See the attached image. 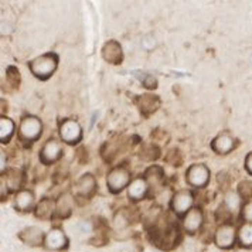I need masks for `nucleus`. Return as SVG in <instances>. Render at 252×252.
I'll return each mask as SVG.
<instances>
[{
    "mask_svg": "<svg viewBox=\"0 0 252 252\" xmlns=\"http://www.w3.org/2000/svg\"><path fill=\"white\" fill-rule=\"evenodd\" d=\"M57 56L53 54V53H48V54H44L41 57H37L35 60H33L29 64V67H30L32 72L34 74L37 78L44 81L47 78H50L54 74V71L57 68Z\"/></svg>",
    "mask_w": 252,
    "mask_h": 252,
    "instance_id": "1",
    "label": "nucleus"
},
{
    "mask_svg": "<svg viewBox=\"0 0 252 252\" xmlns=\"http://www.w3.org/2000/svg\"><path fill=\"white\" fill-rule=\"evenodd\" d=\"M129 182H130V174L124 167H116V169H114L112 172L108 174V179H106L108 189L114 194L121 193L126 186L129 184Z\"/></svg>",
    "mask_w": 252,
    "mask_h": 252,
    "instance_id": "2",
    "label": "nucleus"
},
{
    "mask_svg": "<svg viewBox=\"0 0 252 252\" xmlns=\"http://www.w3.org/2000/svg\"><path fill=\"white\" fill-rule=\"evenodd\" d=\"M43 125L35 116H26L20 124V138L27 142H34L41 136Z\"/></svg>",
    "mask_w": 252,
    "mask_h": 252,
    "instance_id": "3",
    "label": "nucleus"
},
{
    "mask_svg": "<svg viewBox=\"0 0 252 252\" xmlns=\"http://www.w3.org/2000/svg\"><path fill=\"white\" fill-rule=\"evenodd\" d=\"M60 135H61V139L69 145L78 143L82 136L80 124L74 119H65L60 126Z\"/></svg>",
    "mask_w": 252,
    "mask_h": 252,
    "instance_id": "4",
    "label": "nucleus"
},
{
    "mask_svg": "<svg viewBox=\"0 0 252 252\" xmlns=\"http://www.w3.org/2000/svg\"><path fill=\"white\" fill-rule=\"evenodd\" d=\"M186 180L193 187H204L210 180V170L204 164H194L187 170Z\"/></svg>",
    "mask_w": 252,
    "mask_h": 252,
    "instance_id": "5",
    "label": "nucleus"
},
{
    "mask_svg": "<svg viewBox=\"0 0 252 252\" xmlns=\"http://www.w3.org/2000/svg\"><path fill=\"white\" fill-rule=\"evenodd\" d=\"M191 206H193V194L189 190H180L173 197L172 208L179 217L187 214L191 210Z\"/></svg>",
    "mask_w": 252,
    "mask_h": 252,
    "instance_id": "6",
    "label": "nucleus"
},
{
    "mask_svg": "<svg viewBox=\"0 0 252 252\" xmlns=\"http://www.w3.org/2000/svg\"><path fill=\"white\" fill-rule=\"evenodd\" d=\"M63 156V146L56 139H50L40 152V160L44 164H51Z\"/></svg>",
    "mask_w": 252,
    "mask_h": 252,
    "instance_id": "7",
    "label": "nucleus"
},
{
    "mask_svg": "<svg viewBox=\"0 0 252 252\" xmlns=\"http://www.w3.org/2000/svg\"><path fill=\"white\" fill-rule=\"evenodd\" d=\"M96 190V182L92 174H84L75 184V195L82 198H91Z\"/></svg>",
    "mask_w": 252,
    "mask_h": 252,
    "instance_id": "8",
    "label": "nucleus"
},
{
    "mask_svg": "<svg viewBox=\"0 0 252 252\" xmlns=\"http://www.w3.org/2000/svg\"><path fill=\"white\" fill-rule=\"evenodd\" d=\"M138 105L139 109L143 116H150L153 112L158 111L159 105H160V99L156 96V95H152V94H145L142 96L138 98Z\"/></svg>",
    "mask_w": 252,
    "mask_h": 252,
    "instance_id": "9",
    "label": "nucleus"
},
{
    "mask_svg": "<svg viewBox=\"0 0 252 252\" xmlns=\"http://www.w3.org/2000/svg\"><path fill=\"white\" fill-rule=\"evenodd\" d=\"M102 57L111 64H119L122 61V47L116 41H108L102 47Z\"/></svg>",
    "mask_w": 252,
    "mask_h": 252,
    "instance_id": "10",
    "label": "nucleus"
},
{
    "mask_svg": "<svg viewBox=\"0 0 252 252\" xmlns=\"http://www.w3.org/2000/svg\"><path fill=\"white\" fill-rule=\"evenodd\" d=\"M234 238H235V232H234V227L229 224H224L217 229L216 234V242L218 247L221 248H229L234 244Z\"/></svg>",
    "mask_w": 252,
    "mask_h": 252,
    "instance_id": "11",
    "label": "nucleus"
},
{
    "mask_svg": "<svg viewBox=\"0 0 252 252\" xmlns=\"http://www.w3.org/2000/svg\"><path fill=\"white\" fill-rule=\"evenodd\" d=\"M203 224V213L198 208H191L184 217V228L189 234H194Z\"/></svg>",
    "mask_w": 252,
    "mask_h": 252,
    "instance_id": "12",
    "label": "nucleus"
},
{
    "mask_svg": "<svg viewBox=\"0 0 252 252\" xmlns=\"http://www.w3.org/2000/svg\"><path fill=\"white\" fill-rule=\"evenodd\" d=\"M46 247L48 250H63L67 247V237L63 231L53 229L46 237Z\"/></svg>",
    "mask_w": 252,
    "mask_h": 252,
    "instance_id": "13",
    "label": "nucleus"
},
{
    "mask_svg": "<svg viewBox=\"0 0 252 252\" xmlns=\"http://www.w3.org/2000/svg\"><path fill=\"white\" fill-rule=\"evenodd\" d=\"M211 148L218 155H225V153H228L234 149V139L231 138L228 133L218 135L217 138L213 140Z\"/></svg>",
    "mask_w": 252,
    "mask_h": 252,
    "instance_id": "14",
    "label": "nucleus"
},
{
    "mask_svg": "<svg viewBox=\"0 0 252 252\" xmlns=\"http://www.w3.org/2000/svg\"><path fill=\"white\" fill-rule=\"evenodd\" d=\"M148 189H149V186L145 179H135L129 186V198L132 201L142 200L148 193Z\"/></svg>",
    "mask_w": 252,
    "mask_h": 252,
    "instance_id": "15",
    "label": "nucleus"
},
{
    "mask_svg": "<svg viewBox=\"0 0 252 252\" xmlns=\"http://www.w3.org/2000/svg\"><path fill=\"white\" fill-rule=\"evenodd\" d=\"M56 210H57V204L53 200L43 198L35 207V216L38 218H43V220H48V218L53 217Z\"/></svg>",
    "mask_w": 252,
    "mask_h": 252,
    "instance_id": "16",
    "label": "nucleus"
},
{
    "mask_svg": "<svg viewBox=\"0 0 252 252\" xmlns=\"http://www.w3.org/2000/svg\"><path fill=\"white\" fill-rule=\"evenodd\" d=\"M19 237L29 245H40L43 241V231L37 227H30V228L23 229Z\"/></svg>",
    "mask_w": 252,
    "mask_h": 252,
    "instance_id": "17",
    "label": "nucleus"
},
{
    "mask_svg": "<svg viewBox=\"0 0 252 252\" xmlns=\"http://www.w3.org/2000/svg\"><path fill=\"white\" fill-rule=\"evenodd\" d=\"M33 203H34V195H33L32 191H27V190L17 193L16 201H14L16 208L20 210V211H29L33 207Z\"/></svg>",
    "mask_w": 252,
    "mask_h": 252,
    "instance_id": "18",
    "label": "nucleus"
},
{
    "mask_svg": "<svg viewBox=\"0 0 252 252\" xmlns=\"http://www.w3.org/2000/svg\"><path fill=\"white\" fill-rule=\"evenodd\" d=\"M0 139H1V143H7L10 138L13 136L14 133V124H13L12 119L3 116L0 119Z\"/></svg>",
    "mask_w": 252,
    "mask_h": 252,
    "instance_id": "19",
    "label": "nucleus"
},
{
    "mask_svg": "<svg viewBox=\"0 0 252 252\" xmlns=\"http://www.w3.org/2000/svg\"><path fill=\"white\" fill-rule=\"evenodd\" d=\"M6 84H7V90L6 91H14L19 88L20 84V74L19 69L16 67H9L6 71Z\"/></svg>",
    "mask_w": 252,
    "mask_h": 252,
    "instance_id": "20",
    "label": "nucleus"
},
{
    "mask_svg": "<svg viewBox=\"0 0 252 252\" xmlns=\"http://www.w3.org/2000/svg\"><path fill=\"white\" fill-rule=\"evenodd\" d=\"M139 156H140V159H143V160L146 161L156 160V159L160 156V150H159L158 146H155V145H145V146L140 149Z\"/></svg>",
    "mask_w": 252,
    "mask_h": 252,
    "instance_id": "21",
    "label": "nucleus"
},
{
    "mask_svg": "<svg viewBox=\"0 0 252 252\" xmlns=\"http://www.w3.org/2000/svg\"><path fill=\"white\" fill-rule=\"evenodd\" d=\"M71 200H69L68 195H63L61 198H60V201L57 203V210H56V213H57V216L60 218H67L69 217V214H71Z\"/></svg>",
    "mask_w": 252,
    "mask_h": 252,
    "instance_id": "22",
    "label": "nucleus"
},
{
    "mask_svg": "<svg viewBox=\"0 0 252 252\" xmlns=\"http://www.w3.org/2000/svg\"><path fill=\"white\" fill-rule=\"evenodd\" d=\"M145 180H146V182H150V183H153L155 186H156V184H160L161 180H163V170H161L160 167H158V166L150 167L149 170L146 172Z\"/></svg>",
    "mask_w": 252,
    "mask_h": 252,
    "instance_id": "23",
    "label": "nucleus"
},
{
    "mask_svg": "<svg viewBox=\"0 0 252 252\" xmlns=\"http://www.w3.org/2000/svg\"><path fill=\"white\" fill-rule=\"evenodd\" d=\"M240 241L244 247L252 245V224H245L240 229Z\"/></svg>",
    "mask_w": 252,
    "mask_h": 252,
    "instance_id": "24",
    "label": "nucleus"
},
{
    "mask_svg": "<svg viewBox=\"0 0 252 252\" xmlns=\"http://www.w3.org/2000/svg\"><path fill=\"white\" fill-rule=\"evenodd\" d=\"M10 174H6V180H7V184L12 187V189H17L20 183H22V173L19 170H10Z\"/></svg>",
    "mask_w": 252,
    "mask_h": 252,
    "instance_id": "25",
    "label": "nucleus"
},
{
    "mask_svg": "<svg viewBox=\"0 0 252 252\" xmlns=\"http://www.w3.org/2000/svg\"><path fill=\"white\" fill-rule=\"evenodd\" d=\"M238 193L242 198H252V183L245 180V182H241L240 187H238Z\"/></svg>",
    "mask_w": 252,
    "mask_h": 252,
    "instance_id": "26",
    "label": "nucleus"
},
{
    "mask_svg": "<svg viewBox=\"0 0 252 252\" xmlns=\"http://www.w3.org/2000/svg\"><path fill=\"white\" fill-rule=\"evenodd\" d=\"M225 206L231 211H235L238 207H240V197L235 194V193H229L225 198Z\"/></svg>",
    "mask_w": 252,
    "mask_h": 252,
    "instance_id": "27",
    "label": "nucleus"
},
{
    "mask_svg": "<svg viewBox=\"0 0 252 252\" xmlns=\"http://www.w3.org/2000/svg\"><path fill=\"white\" fill-rule=\"evenodd\" d=\"M143 85L146 87V88H156L158 87V81L155 77H152V75H146L145 78H143Z\"/></svg>",
    "mask_w": 252,
    "mask_h": 252,
    "instance_id": "28",
    "label": "nucleus"
},
{
    "mask_svg": "<svg viewBox=\"0 0 252 252\" xmlns=\"http://www.w3.org/2000/svg\"><path fill=\"white\" fill-rule=\"evenodd\" d=\"M242 216H244V218H245L247 221L252 222V203H250V204H247V206L244 207Z\"/></svg>",
    "mask_w": 252,
    "mask_h": 252,
    "instance_id": "29",
    "label": "nucleus"
},
{
    "mask_svg": "<svg viewBox=\"0 0 252 252\" xmlns=\"http://www.w3.org/2000/svg\"><path fill=\"white\" fill-rule=\"evenodd\" d=\"M245 166H247V170L252 174V153H250L247 156V160H245Z\"/></svg>",
    "mask_w": 252,
    "mask_h": 252,
    "instance_id": "30",
    "label": "nucleus"
},
{
    "mask_svg": "<svg viewBox=\"0 0 252 252\" xmlns=\"http://www.w3.org/2000/svg\"><path fill=\"white\" fill-rule=\"evenodd\" d=\"M1 161H4V155L1 153ZM1 170H4V164H1Z\"/></svg>",
    "mask_w": 252,
    "mask_h": 252,
    "instance_id": "31",
    "label": "nucleus"
}]
</instances>
